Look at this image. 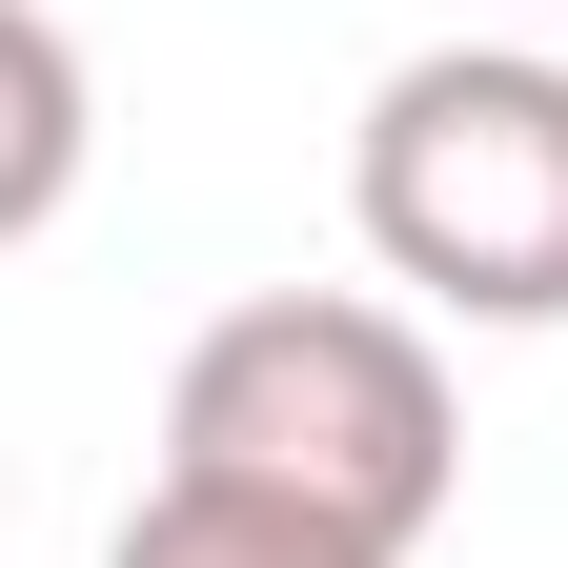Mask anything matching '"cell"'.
<instances>
[{"mask_svg":"<svg viewBox=\"0 0 568 568\" xmlns=\"http://www.w3.org/2000/svg\"><path fill=\"white\" fill-rule=\"evenodd\" d=\"M82 142H102L82 41H61L41 0H0V244H41L61 203H82Z\"/></svg>","mask_w":568,"mask_h":568,"instance_id":"3","label":"cell"},{"mask_svg":"<svg viewBox=\"0 0 568 568\" xmlns=\"http://www.w3.org/2000/svg\"><path fill=\"white\" fill-rule=\"evenodd\" d=\"M163 467L264 487V508H325L345 548L406 568L426 528H447V487H467V406H447V366H426L406 305L264 284V305H224V325L183 345V386H163Z\"/></svg>","mask_w":568,"mask_h":568,"instance_id":"1","label":"cell"},{"mask_svg":"<svg viewBox=\"0 0 568 568\" xmlns=\"http://www.w3.org/2000/svg\"><path fill=\"white\" fill-rule=\"evenodd\" d=\"M102 568H386V548H345L325 508H264V487H203V467H163L122 508V548Z\"/></svg>","mask_w":568,"mask_h":568,"instance_id":"4","label":"cell"},{"mask_svg":"<svg viewBox=\"0 0 568 568\" xmlns=\"http://www.w3.org/2000/svg\"><path fill=\"white\" fill-rule=\"evenodd\" d=\"M345 224L447 325H568V61L528 41L386 61L366 142H345Z\"/></svg>","mask_w":568,"mask_h":568,"instance_id":"2","label":"cell"}]
</instances>
